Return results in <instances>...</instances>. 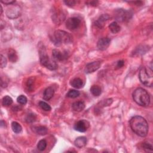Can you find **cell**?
I'll return each instance as SVG.
<instances>
[{"label": "cell", "instance_id": "cell-15", "mask_svg": "<svg viewBox=\"0 0 153 153\" xmlns=\"http://www.w3.org/2000/svg\"><path fill=\"white\" fill-rule=\"evenodd\" d=\"M85 108V103L83 101H77L72 103V108L76 112H81Z\"/></svg>", "mask_w": 153, "mask_h": 153}, {"label": "cell", "instance_id": "cell-27", "mask_svg": "<svg viewBox=\"0 0 153 153\" xmlns=\"http://www.w3.org/2000/svg\"><path fill=\"white\" fill-rule=\"evenodd\" d=\"M39 106L46 111H49L52 109L50 106L48 105V103H47L46 102L44 101H40L39 102Z\"/></svg>", "mask_w": 153, "mask_h": 153}, {"label": "cell", "instance_id": "cell-28", "mask_svg": "<svg viewBox=\"0 0 153 153\" xmlns=\"http://www.w3.org/2000/svg\"><path fill=\"white\" fill-rule=\"evenodd\" d=\"M17 102L19 103L21 105H25V104L27 103V98L24 95H20L19 96L17 99Z\"/></svg>", "mask_w": 153, "mask_h": 153}, {"label": "cell", "instance_id": "cell-18", "mask_svg": "<svg viewBox=\"0 0 153 153\" xmlns=\"http://www.w3.org/2000/svg\"><path fill=\"white\" fill-rule=\"evenodd\" d=\"M71 85L75 89H80L84 85V83L81 79L75 78L71 81Z\"/></svg>", "mask_w": 153, "mask_h": 153}, {"label": "cell", "instance_id": "cell-37", "mask_svg": "<svg viewBox=\"0 0 153 153\" xmlns=\"http://www.w3.org/2000/svg\"><path fill=\"white\" fill-rule=\"evenodd\" d=\"M0 7H1V13L2 14V13H3V8H2V6H1V5H0Z\"/></svg>", "mask_w": 153, "mask_h": 153}, {"label": "cell", "instance_id": "cell-10", "mask_svg": "<svg viewBox=\"0 0 153 153\" xmlns=\"http://www.w3.org/2000/svg\"><path fill=\"white\" fill-rule=\"evenodd\" d=\"M101 65V61H95L91 63L88 64L85 68V72L87 74H90L97 71Z\"/></svg>", "mask_w": 153, "mask_h": 153}, {"label": "cell", "instance_id": "cell-22", "mask_svg": "<svg viewBox=\"0 0 153 153\" xmlns=\"http://www.w3.org/2000/svg\"><path fill=\"white\" fill-rule=\"evenodd\" d=\"M11 129L16 134H19L22 130V127L19 123L16 121H13L11 123Z\"/></svg>", "mask_w": 153, "mask_h": 153}, {"label": "cell", "instance_id": "cell-1", "mask_svg": "<svg viewBox=\"0 0 153 153\" xmlns=\"http://www.w3.org/2000/svg\"><path fill=\"white\" fill-rule=\"evenodd\" d=\"M130 126L136 134L141 137L147 135L149 126L148 124L144 117L141 116H135L130 121Z\"/></svg>", "mask_w": 153, "mask_h": 153}, {"label": "cell", "instance_id": "cell-20", "mask_svg": "<svg viewBox=\"0 0 153 153\" xmlns=\"http://www.w3.org/2000/svg\"><path fill=\"white\" fill-rule=\"evenodd\" d=\"M34 130L40 135H45L47 134L48 129L44 126H38L34 127Z\"/></svg>", "mask_w": 153, "mask_h": 153}, {"label": "cell", "instance_id": "cell-31", "mask_svg": "<svg viewBox=\"0 0 153 153\" xmlns=\"http://www.w3.org/2000/svg\"><path fill=\"white\" fill-rule=\"evenodd\" d=\"M26 86L30 90L32 89L33 86H34V79L33 78H31L28 80L27 83H26Z\"/></svg>", "mask_w": 153, "mask_h": 153}, {"label": "cell", "instance_id": "cell-35", "mask_svg": "<svg viewBox=\"0 0 153 153\" xmlns=\"http://www.w3.org/2000/svg\"><path fill=\"white\" fill-rule=\"evenodd\" d=\"M124 62L123 60H120L117 62V68H121L124 66Z\"/></svg>", "mask_w": 153, "mask_h": 153}, {"label": "cell", "instance_id": "cell-8", "mask_svg": "<svg viewBox=\"0 0 153 153\" xmlns=\"http://www.w3.org/2000/svg\"><path fill=\"white\" fill-rule=\"evenodd\" d=\"M81 23V20L77 17L69 18L66 22V27L70 31H74L77 29Z\"/></svg>", "mask_w": 153, "mask_h": 153}, {"label": "cell", "instance_id": "cell-19", "mask_svg": "<svg viewBox=\"0 0 153 153\" xmlns=\"http://www.w3.org/2000/svg\"><path fill=\"white\" fill-rule=\"evenodd\" d=\"M109 28L111 32L113 33V34H117V33L120 32V31L121 30V27L117 22H114L109 25Z\"/></svg>", "mask_w": 153, "mask_h": 153}, {"label": "cell", "instance_id": "cell-33", "mask_svg": "<svg viewBox=\"0 0 153 153\" xmlns=\"http://www.w3.org/2000/svg\"><path fill=\"white\" fill-rule=\"evenodd\" d=\"M64 3L69 7H72L76 4V1H74V0H70V1H65Z\"/></svg>", "mask_w": 153, "mask_h": 153}, {"label": "cell", "instance_id": "cell-3", "mask_svg": "<svg viewBox=\"0 0 153 153\" xmlns=\"http://www.w3.org/2000/svg\"><path fill=\"white\" fill-rule=\"evenodd\" d=\"M40 58L41 64L50 70H56L58 68V65L54 60L51 59L48 56L44 48L40 50Z\"/></svg>", "mask_w": 153, "mask_h": 153}, {"label": "cell", "instance_id": "cell-24", "mask_svg": "<svg viewBox=\"0 0 153 153\" xmlns=\"http://www.w3.org/2000/svg\"><path fill=\"white\" fill-rule=\"evenodd\" d=\"M3 105L5 107H9L13 103V99L9 96H4L3 99Z\"/></svg>", "mask_w": 153, "mask_h": 153}, {"label": "cell", "instance_id": "cell-5", "mask_svg": "<svg viewBox=\"0 0 153 153\" xmlns=\"http://www.w3.org/2000/svg\"><path fill=\"white\" fill-rule=\"evenodd\" d=\"M152 71L149 72V69H148L145 66H142L141 68L140 71V74H139V77L140 80L142 84L146 86L151 87L152 86L153 78Z\"/></svg>", "mask_w": 153, "mask_h": 153}, {"label": "cell", "instance_id": "cell-21", "mask_svg": "<svg viewBox=\"0 0 153 153\" xmlns=\"http://www.w3.org/2000/svg\"><path fill=\"white\" fill-rule=\"evenodd\" d=\"M8 57H9L10 61H11V62H13V63L14 62H16L18 59L17 55L16 52L13 49L9 50V53H8Z\"/></svg>", "mask_w": 153, "mask_h": 153}, {"label": "cell", "instance_id": "cell-30", "mask_svg": "<svg viewBox=\"0 0 153 153\" xmlns=\"http://www.w3.org/2000/svg\"><path fill=\"white\" fill-rule=\"evenodd\" d=\"M142 146V148L145 150L152 151V146L151 144H149L148 142H144Z\"/></svg>", "mask_w": 153, "mask_h": 153}, {"label": "cell", "instance_id": "cell-14", "mask_svg": "<svg viewBox=\"0 0 153 153\" xmlns=\"http://www.w3.org/2000/svg\"><path fill=\"white\" fill-rule=\"evenodd\" d=\"M74 144L76 147L79 148L84 147L87 144V138L85 136L79 137L75 140Z\"/></svg>", "mask_w": 153, "mask_h": 153}, {"label": "cell", "instance_id": "cell-2", "mask_svg": "<svg viewBox=\"0 0 153 153\" xmlns=\"http://www.w3.org/2000/svg\"><path fill=\"white\" fill-rule=\"evenodd\" d=\"M134 101L141 107H148L150 103V97L148 93L142 88L136 89L133 93Z\"/></svg>", "mask_w": 153, "mask_h": 153}, {"label": "cell", "instance_id": "cell-26", "mask_svg": "<svg viewBox=\"0 0 153 153\" xmlns=\"http://www.w3.org/2000/svg\"><path fill=\"white\" fill-rule=\"evenodd\" d=\"M47 147V142L44 140H42L38 142L37 145V148L40 151H43L45 150Z\"/></svg>", "mask_w": 153, "mask_h": 153}, {"label": "cell", "instance_id": "cell-23", "mask_svg": "<svg viewBox=\"0 0 153 153\" xmlns=\"http://www.w3.org/2000/svg\"><path fill=\"white\" fill-rule=\"evenodd\" d=\"M90 92L95 96H99L102 93V89L99 86L94 85L90 88Z\"/></svg>", "mask_w": 153, "mask_h": 153}, {"label": "cell", "instance_id": "cell-13", "mask_svg": "<svg viewBox=\"0 0 153 153\" xmlns=\"http://www.w3.org/2000/svg\"><path fill=\"white\" fill-rule=\"evenodd\" d=\"M52 56L55 60L62 61L68 58V54L66 52L62 53L59 50L54 49L52 51Z\"/></svg>", "mask_w": 153, "mask_h": 153}, {"label": "cell", "instance_id": "cell-36", "mask_svg": "<svg viewBox=\"0 0 153 153\" xmlns=\"http://www.w3.org/2000/svg\"><path fill=\"white\" fill-rule=\"evenodd\" d=\"M97 3H98V1H91V2H90V5L96 6L97 5Z\"/></svg>", "mask_w": 153, "mask_h": 153}, {"label": "cell", "instance_id": "cell-9", "mask_svg": "<svg viewBox=\"0 0 153 153\" xmlns=\"http://www.w3.org/2000/svg\"><path fill=\"white\" fill-rule=\"evenodd\" d=\"M90 126L89 121L82 120L76 122L74 125V129L80 132H85Z\"/></svg>", "mask_w": 153, "mask_h": 153}, {"label": "cell", "instance_id": "cell-16", "mask_svg": "<svg viewBox=\"0 0 153 153\" xmlns=\"http://www.w3.org/2000/svg\"><path fill=\"white\" fill-rule=\"evenodd\" d=\"M54 93V90L53 87H49L47 88L43 93V99L46 101L50 100L53 96Z\"/></svg>", "mask_w": 153, "mask_h": 153}, {"label": "cell", "instance_id": "cell-32", "mask_svg": "<svg viewBox=\"0 0 153 153\" xmlns=\"http://www.w3.org/2000/svg\"><path fill=\"white\" fill-rule=\"evenodd\" d=\"M7 65V59L3 54H1V68H4Z\"/></svg>", "mask_w": 153, "mask_h": 153}, {"label": "cell", "instance_id": "cell-34", "mask_svg": "<svg viewBox=\"0 0 153 153\" xmlns=\"http://www.w3.org/2000/svg\"><path fill=\"white\" fill-rule=\"evenodd\" d=\"M1 3L7 5H12L15 3V1H11V0H5V1H3V0H1Z\"/></svg>", "mask_w": 153, "mask_h": 153}, {"label": "cell", "instance_id": "cell-25", "mask_svg": "<svg viewBox=\"0 0 153 153\" xmlns=\"http://www.w3.org/2000/svg\"><path fill=\"white\" fill-rule=\"evenodd\" d=\"M80 92L79 91H77V90H69L68 92V93H67V96L68 98H75L76 97L79 96L80 95Z\"/></svg>", "mask_w": 153, "mask_h": 153}, {"label": "cell", "instance_id": "cell-17", "mask_svg": "<svg viewBox=\"0 0 153 153\" xmlns=\"http://www.w3.org/2000/svg\"><path fill=\"white\" fill-rule=\"evenodd\" d=\"M109 18L110 16L108 15H102L99 18V19L96 22V25L98 27L100 28H101L103 27V23L107 21L109 19Z\"/></svg>", "mask_w": 153, "mask_h": 153}, {"label": "cell", "instance_id": "cell-29", "mask_svg": "<svg viewBox=\"0 0 153 153\" xmlns=\"http://www.w3.org/2000/svg\"><path fill=\"white\" fill-rule=\"evenodd\" d=\"M36 119V115L32 114V113L28 114V115L26 117V121L28 123H32V122L35 121Z\"/></svg>", "mask_w": 153, "mask_h": 153}, {"label": "cell", "instance_id": "cell-11", "mask_svg": "<svg viewBox=\"0 0 153 153\" xmlns=\"http://www.w3.org/2000/svg\"><path fill=\"white\" fill-rule=\"evenodd\" d=\"M65 17V15L63 11H59L53 14L52 20L56 25H60L64 21Z\"/></svg>", "mask_w": 153, "mask_h": 153}, {"label": "cell", "instance_id": "cell-7", "mask_svg": "<svg viewBox=\"0 0 153 153\" xmlns=\"http://www.w3.org/2000/svg\"><path fill=\"white\" fill-rule=\"evenodd\" d=\"M21 14V9L19 5H12L6 11V15L10 19L17 18Z\"/></svg>", "mask_w": 153, "mask_h": 153}, {"label": "cell", "instance_id": "cell-12", "mask_svg": "<svg viewBox=\"0 0 153 153\" xmlns=\"http://www.w3.org/2000/svg\"><path fill=\"white\" fill-rule=\"evenodd\" d=\"M111 40L108 37H104L102 38L99 40L97 43V47H98V49L102 51L105 50L107 49V48L110 45Z\"/></svg>", "mask_w": 153, "mask_h": 153}, {"label": "cell", "instance_id": "cell-6", "mask_svg": "<svg viewBox=\"0 0 153 153\" xmlns=\"http://www.w3.org/2000/svg\"><path fill=\"white\" fill-rule=\"evenodd\" d=\"M133 15L129 10L124 9H118L115 11V17L119 22H127L129 20Z\"/></svg>", "mask_w": 153, "mask_h": 153}, {"label": "cell", "instance_id": "cell-4", "mask_svg": "<svg viewBox=\"0 0 153 153\" xmlns=\"http://www.w3.org/2000/svg\"><path fill=\"white\" fill-rule=\"evenodd\" d=\"M54 43L56 46L61 44H68L72 41V37L69 33L62 30H57L54 34Z\"/></svg>", "mask_w": 153, "mask_h": 153}]
</instances>
